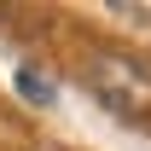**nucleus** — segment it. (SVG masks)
Returning <instances> with one entry per match:
<instances>
[{
	"label": "nucleus",
	"mask_w": 151,
	"mask_h": 151,
	"mask_svg": "<svg viewBox=\"0 0 151 151\" xmlns=\"http://www.w3.org/2000/svg\"><path fill=\"white\" fill-rule=\"evenodd\" d=\"M87 81H93V93L105 99L111 111H122V116H134V111L151 105V70L134 64V58H122V52H93L87 58Z\"/></svg>",
	"instance_id": "nucleus-1"
},
{
	"label": "nucleus",
	"mask_w": 151,
	"mask_h": 151,
	"mask_svg": "<svg viewBox=\"0 0 151 151\" xmlns=\"http://www.w3.org/2000/svg\"><path fill=\"white\" fill-rule=\"evenodd\" d=\"M18 93L35 99V105H52V81H47L41 70H18Z\"/></svg>",
	"instance_id": "nucleus-2"
}]
</instances>
